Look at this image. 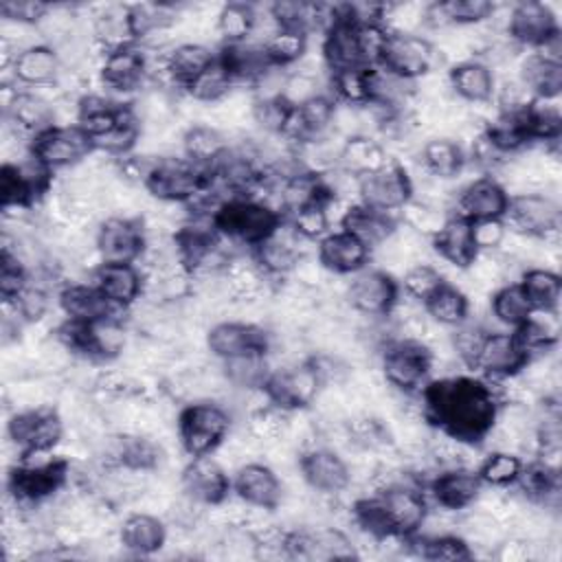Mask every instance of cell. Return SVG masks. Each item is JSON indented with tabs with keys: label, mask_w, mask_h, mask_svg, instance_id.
Listing matches in <instances>:
<instances>
[{
	"label": "cell",
	"mask_w": 562,
	"mask_h": 562,
	"mask_svg": "<svg viewBox=\"0 0 562 562\" xmlns=\"http://www.w3.org/2000/svg\"><path fill=\"white\" fill-rule=\"evenodd\" d=\"M419 400L424 419L465 446L487 439L501 408L494 386L470 375L430 380L422 386Z\"/></svg>",
	"instance_id": "6da1fadb"
},
{
	"label": "cell",
	"mask_w": 562,
	"mask_h": 562,
	"mask_svg": "<svg viewBox=\"0 0 562 562\" xmlns=\"http://www.w3.org/2000/svg\"><path fill=\"white\" fill-rule=\"evenodd\" d=\"M283 224V215L257 198H231L213 213V226L220 237L239 246H259Z\"/></svg>",
	"instance_id": "7a4b0ae2"
},
{
	"label": "cell",
	"mask_w": 562,
	"mask_h": 562,
	"mask_svg": "<svg viewBox=\"0 0 562 562\" xmlns=\"http://www.w3.org/2000/svg\"><path fill=\"white\" fill-rule=\"evenodd\" d=\"M228 411L211 400L187 404L178 415V439L191 459L213 454L228 437Z\"/></svg>",
	"instance_id": "3957f363"
},
{
	"label": "cell",
	"mask_w": 562,
	"mask_h": 562,
	"mask_svg": "<svg viewBox=\"0 0 562 562\" xmlns=\"http://www.w3.org/2000/svg\"><path fill=\"white\" fill-rule=\"evenodd\" d=\"M432 351L417 338H393L382 349V375L386 384L404 395L419 393L428 382Z\"/></svg>",
	"instance_id": "277c9868"
},
{
	"label": "cell",
	"mask_w": 562,
	"mask_h": 562,
	"mask_svg": "<svg viewBox=\"0 0 562 562\" xmlns=\"http://www.w3.org/2000/svg\"><path fill=\"white\" fill-rule=\"evenodd\" d=\"M505 217L518 235L555 246L560 233V204L553 195L527 191L509 198Z\"/></svg>",
	"instance_id": "5b68a950"
},
{
	"label": "cell",
	"mask_w": 562,
	"mask_h": 562,
	"mask_svg": "<svg viewBox=\"0 0 562 562\" xmlns=\"http://www.w3.org/2000/svg\"><path fill=\"white\" fill-rule=\"evenodd\" d=\"M441 59L439 48L419 33H391L386 35L378 66L402 79H419L435 70Z\"/></svg>",
	"instance_id": "8992f818"
},
{
	"label": "cell",
	"mask_w": 562,
	"mask_h": 562,
	"mask_svg": "<svg viewBox=\"0 0 562 562\" xmlns=\"http://www.w3.org/2000/svg\"><path fill=\"white\" fill-rule=\"evenodd\" d=\"M321 389H323L321 378L312 360H303V362L270 371L261 386V393L266 395L268 404L292 413L316 402Z\"/></svg>",
	"instance_id": "52a82bcc"
},
{
	"label": "cell",
	"mask_w": 562,
	"mask_h": 562,
	"mask_svg": "<svg viewBox=\"0 0 562 562\" xmlns=\"http://www.w3.org/2000/svg\"><path fill=\"white\" fill-rule=\"evenodd\" d=\"M70 472V463L64 457H53L44 463H15L9 472V494L15 505H37L57 494Z\"/></svg>",
	"instance_id": "ba28073f"
},
{
	"label": "cell",
	"mask_w": 562,
	"mask_h": 562,
	"mask_svg": "<svg viewBox=\"0 0 562 562\" xmlns=\"http://www.w3.org/2000/svg\"><path fill=\"white\" fill-rule=\"evenodd\" d=\"M145 248L147 235L138 217L112 215L97 228L94 250L101 263H136Z\"/></svg>",
	"instance_id": "9c48e42d"
},
{
	"label": "cell",
	"mask_w": 562,
	"mask_h": 562,
	"mask_svg": "<svg viewBox=\"0 0 562 562\" xmlns=\"http://www.w3.org/2000/svg\"><path fill=\"white\" fill-rule=\"evenodd\" d=\"M31 156L50 173L57 169L75 167L94 151L90 136L77 125H55L31 140Z\"/></svg>",
	"instance_id": "30bf717a"
},
{
	"label": "cell",
	"mask_w": 562,
	"mask_h": 562,
	"mask_svg": "<svg viewBox=\"0 0 562 562\" xmlns=\"http://www.w3.org/2000/svg\"><path fill=\"white\" fill-rule=\"evenodd\" d=\"M413 178L402 165L395 162H389L380 171H373L358 180L360 204L391 215L395 211H402L413 200Z\"/></svg>",
	"instance_id": "8fae6325"
},
{
	"label": "cell",
	"mask_w": 562,
	"mask_h": 562,
	"mask_svg": "<svg viewBox=\"0 0 562 562\" xmlns=\"http://www.w3.org/2000/svg\"><path fill=\"white\" fill-rule=\"evenodd\" d=\"M7 432L20 452L53 450L64 437V424L55 408L31 406L11 415Z\"/></svg>",
	"instance_id": "7c38bea8"
},
{
	"label": "cell",
	"mask_w": 562,
	"mask_h": 562,
	"mask_svg": "<svg viewBox=\"0 0 562 562\" xmlns=\"http://www.w3.org/2000/svg\"><path fill=\"white\" fill-rule=\"evenodd\" d=\"M347 301L364 316H389L400 301V285L384 270H360L347 285Z\"/></svg>",
	"instance_id": "4fadbf2b"
},
{
	"label": "cell",
	"mask_w": 562,
	"mask_h": 562,
	"mask_svg": "<svg viewBox=\"0 0 562 562\" xmlns=\"http://www.w3.org/2000/svg\"><path fill=\"white\" fill-rule=\"evenodd\" d=\"M507 35L516 46H544L553 35L560 33L555 13L544 2H518L507 13Z\"/></svg>",
	"instance_id": "5bb4252c"
},
{
	"label": "cell",
	"mask_w": 562,
	"mask_h": 562,
	"mask_svg": "<svg viewBox=\"0 0 562 562\" xmlns=\"http://www.w3.org/2000/svg\"><path fill=\"white\" fill-rule=\"evenodd\" d=\"M301 479L321 494H340L351 483L345 459L325 446H312L299 454Z\"/></svg>",
	"instance_id": "9a60e30c"
},
{
	"label": "cell",
	"mask_w": 562,
	"mask_h": 562,
	"mask_svg": "<svg viewBox=\"0 0 562 562\" xmlns=\"http://www.w3.org/2000/svg\"><path fill=\"white\" fill-rule=\"evenodd\" d=\"M206 347L215 358L228 360L244 353H268L270 338L263 327L255 323L222 321L211 325L206 334Z\"/></svg>",
	"instance_id": "2e32d148"
},
{
	"label": "cell",
	"mask_w": 562,
	"mask_h": 562,
	"mask_svg": "<svg viewBox=\"0 0 562 562\" xmlns=\"http://www.w3.org/2000/svg\"><path fill=\"white\" fill-rule=\"evenodd\" d=\"M233 490L241 503L263 512L277 509L283 498V487L277 472L270 465L257 461H248L237 468Z\"/></svg>",
	"instance_id": "e0dca14e"
},
{
	"label": "cell",
	"mask_w": 562,
	"mask_h": 562,
	"mask_svg": "<svg viewBox=\"0 0 562 562\" xmlns=\"http://www.w3.org/2000/svg\"><path fill=\"white\" fill-rule=\"evenodd\" d=\"M527 362L529 356L514 334L487 331L474 367L481 369L487 380H509L520 373Z\"/></svg>",
	"instance_id": "ac0fdd59"
},
{
	"label": "cell",
	"mask_w": 562,
	"mask_h": 562,
	"mask_svg": "<svg viewBox=\"0 0 562 562\" xmlns=\"http://www.w3.org/2000/svg\"><path fill=\"white\" fill-rule=\"evenodd\" d=\"M147 75H149V59L136 44L108 50L99 68L101 83L114 92L138 90L147 79Z\"/></svg>",
	"instance_id": "d6986e66"
},
{
	"label": "cell",
	"mask_w": 562,
	"mask_h": 562,
	"mask_svg": "<svg viewBox=\"0 0 562 562\" xmlns=\"http://www.w3.org/2000/svg\"><path fill=\"white\" fill-rule=\"evenodd\" d=\"M428 490L441 509L457 512L479 501L483 481L476 470L468 465H452L435 474L428 483Z\"/></svg>",
	"instance_id": "ffe728a7"
},
{
	"label": "cell",
	"mask_w": 562,
	"mask_h": 562,
	"mask_svg": "<svg viewBox=\"0 0 562 562\" xmlns=\"http://www.w3.org/2000/svg\"><path fill=\"white\" fill-rule=\"evenodd\" d=\"M182 487L187 496L200 505H220L226 501L233 481L226 470L211 454L193 457L191 463L182 470Z\"/></svg>",
	"instance_id": "44dd1931"
},
{
	"label": "cell",
	"mask_w": 562,
	"mask_h": 562,
	"mask_svg": "<svg viewBox=\"0 0 562 562\" xmlns=\"http://www.w3.org/2000/svg\"><path fill=\"white\" fill-rule=\"evenodd\" d=\"M9 68L15 81L33 88L53 86L59 81L64 72L59 53L55 50V46L46 42H37V44L24 46L22 50H15V57Z\"/></svg>",
	"instance_id": "7402d4cb"
},
{
	"label": "cell",
	"mask_w": 562,
	"mask_h": 562,
	"mask_svg": "<svg viewBox=\"0 0 562 562\" xmlns=\"http://www.w3.org/2000/svg\"><path fill=\"white\" fill-rule=\"evenodd\" d=\"M369 257H371V248L364 246L358 237H353L347 231L327 233L323 239H318L316 259L325 268V272L356 274L364 270Z\"/></svg>",
	"instance_id": "603a6c76"
},
{
	"label": "cell",
	"mask_w": 562,
	"mask_h": 562,
	"mask_svg": "<svg viewBox=\"0 0 562 562\" xmlns=\"http://www.w3.org/2000/svg\"><path fill=\"white\" fill-rule=\"evenodd\" d=\"M461 217L476 220H505L509 206L507 189L494 178H476L472 180L457 200Z\"/></svg>",
	"instance_id": "cb8c5ba5"
},
{
	"label": "cell",
	"mask_w": 562,
	"mask_h": 562,
	"mask_svg": "<svg viewBox=\"0 0 562 562\" xmlns=\"http://www.w3.org/2000/svg\"><path fill=\"white\" fill-rule=\"evenodd\" d=\"M215 53L202 42H180L160 57V75L165 81L187 90L211 64Z\"/></svg>",
	"instance_id": "d4e9b609"
},
{
	"label": "cell",
	"mask_w": 562,
	"mask_h": 562,
	"mask_svg": "<svg viewBox=\"0 0 562 562\" xmlns=\"http://www.w3.org/2000/svg\"><path fill=\"white\" fill-rule=\"evenodd\" d=\"M301 241L303 239L292 231L290 224H281L274 235L252 248V259L266 277H285L303 257L299 248Z\"/></svg>",
	"instance_id": "484cf974"
},
{
	"label": "cell",
	"mask_w": 562,
	"mask_h": 562,
	"mask_svg": "<svg viewBox=\"0 0 562 562\" xmlns=\"http://www.w3.org/2000/svg\"><path fill=\"white\" fill-rule=\"evenodd\" d=\"M94 285L114 307H130L140 299L145 277L136 263H99L94 268Z\"/></svg>",
	"instance_id": "4316f807"
},
{
	"label": "cell",
	"mask_w": 562,
	"mask_h": 562,
	"mask_svg": "<svg viewBox=\"0 0 562 562\" xmlns=\"http://www.w3.org/2000/svg\"><path fill=\"white\" fill-rule=\"evenodd\" d=\"M4 114L13 123L15 134L18 132L26 134V136H31V140L37 134L57 125L55 123V116H57L55 105L48 99H44L42 94L29 92V90H20V92L15 90L11 101L4 105Z\"/></svg>",
	"instance_id": "83f0119b"
},
{
	"label": "cell",
	"mask_w": 562,
	"mask_h": 562,
	"mask_svg": "<svg viewBox=\"0 0 562 562\" xmlns=\"http://www.w3.org/2000/svg\"><path fill=\"white\" fill-rule=\"evenodd\" d=\"M435 252L454 268L465 270L479 255L472 239V224L461 215H448L437 235L430 237Z\"/></svg>",
	"instance_id": "f1b7e54d"
},
{
	"label": "cell",
	"mask_w": 562,
	"mask_h": 562,
	"mask_svg": "<svg viewBox=\"0 0 562 562\" xmlns=\"http://www.w3.org/2000/svg\"><path fill=\"white\" fill-rule=\"evenodd\" d=\"M452 92L468 103H490L496 94V81L490 64L481 59H463L452 66L448 75Z\"/></svg>",
	"instance_id": "f546056e"
},
{
	"label": "cell",
	"mask_w": 562,
	"mask_h": 562,
	"mask_svg": "<svg viewBox=\"0 0 562 562\" xmlns=\"http://www.w3.org/2000/svg\"><path fill=\"white\" fill-rule=\"evenodd\" d=\"M340 226L342 231L358 237L364 246L378 248L393 235V231L397 228V220L391 213H382L358 202L342 211Z\"/></svg>",
	"instance_id": "4dcf8cb0"
},
{
	"label": "cell",
	"mask_w": 562,
	"mask_h": 562,
	"mask_svg": "<svg viewBox=\"0 0 562 562\" xmlns=\"http://www.w3.org/2000/svg\"><path fill=\"white\" fill-rule=\"evenodd\" d=\"M59 307L66 318L79 323H97L116 310L97 285L86 283H66L59 290Z\"/></svg>",
	"instance_id": "1f68e13d"
},
{
	"label": "cell",
	"mask_w": 562,
	"mask_h": 562,
	"mask_svg": "<svg viewBox=\"0 0 562 562\" xmlns=\"http://www.w3.org/2000/svg\"><path fill=\"white\" fill-rule=\"evenodd\" d=\"M518 81L533 99H558L562 90V61L531 53L518 66Z\"/></svg>",
	"instance_id": "d6a6232c"
},
{
	"label": "cell",
	"mask_w": 562,
	"mask_h": 562,
	"mask_svg": "<svg viewBox=\"0 0 562 562\" xmlns=\"http://www.w3.org/2000/svg\"><path fill=\"white\" fill-rule=\"evenodd\" d=\"M391 160L386 156V149L369 134H358V136L345 138L340 154H338V167L356 178L380 171Z\"/></svg>",
	"instance_id": "836d02e7"
},
{
	"label": "cell",
	"mask_w": 562,
	"mask_h": 562,
	"mask_svg": "<svg viewBox=\"0 0 562 562\" xmlns=\"http://www.w3.org/2000/svg\"><path fill=\"white\" fill-rule=\"evenodd\" d=\"M119 538L127 551L138 555H149L167 542V527L158 516L147 512H136L123 520Z\"/></svg>",
	"instance_id": "e575fe53"
},
{
	"label": "cell",
	"mask_w": 562,
	"mask_h": 562,
	"mask_svg": "<svg viewBox=\"0 0 562 562\" xmlns=\"http://www.w3.org/2000/svg\"><path fill=\"white\" fill-rule=\"evenodd\" d=\"M92 37L108 53L136 42L130 20V7L110 4L92 18Z\"/></svg>",
	"instance_id": "d590c367"
},
{
	"label": "cell",
	"mask_w": 562,
	"mask_h": 562,
	"mask_svg": "<svg viewBox=\"0 0 562 562\" xmlns=\"http://www.w3.org/2000/svg\"><path fill=\"white\" fill-rule=\"evenodd\" d=\"M419 160L426 173H430L432 178L450 180L461 173L465 165V151L459 140L448 136H437L424 143Z\"/></svg>",
	"instance_id": "8d00e7d4"
},
{
	"label": "cell",
	"mask_w": 562,
	"mask_h": 562,
	"mask_svg": "<svg viewBox=\"0 0 562 562\" xmlns=\"http://www.w3.org/2000/svg\"><path fill=\"white\" fill-rule=\"evenodd\" d=\"M180 143H182L184 156L193 165L204 167V169H209L224 154V149L228 147L222 130H217L215 125H206V123H198V125L187 127Z\"/></svg>",
	"instance_id": "74e56055"
},
{
	"label": "cell",
	"mask_w": 562,
	"mask_h": 562,
	"mask_svg": "<svg viewBox=\"0 0 562 562\" xmlns=\"http://www.w3.org/2000/svg\"><path fill=\"white\" fill-rule=\"evenodd\" d=\"M428 318L443 327L461 325L470 314V299L452 283H441L424 303Z\"/></svg>",
	"instance_id": "f35d334b"
},
{
	"label": "cell",
	"mask_w": 562,
	"mask_h": 562,
	"mask_svg": "<svg viewBox=\"0 0 562 562\" xmlns=\"http://www.w3.org/2000/svg\"><path fill=\"white\" fill-rule=\"evenodd\" d=\"M529 299L533 312H555L560 303V274L549 268H527L520 274L518 283Z\"/></svg>",
	"instance_id": "ab89813d"
},
{
	"label": "cell",
	"mask_w": 562,
	"mask_h": 562,
	"mask_svg": "<svg viewBox=\"0 0 562 562\" xmlns=\"http://www.w3.org/2000/svg\"><path fill=\"white\" fill-rule=\"evenodd\" d=\"M329 86L340 103L353 105V108L369 105L373 99V68L360 66V68L331 72Z\"/></svg>",
	"instance_id": "60d3db41"
},
{
	"label": "cell",
	"mask_w": 562,
	"mask_h": 562,
	"mask_svg": "<svg viewBox=\"0 0 562 562\" xmlns=\"http://www.w3.org/2000/svg\"><path fill=\"white\" fill-rule=\"evenodd\" d=\"M490 312L501 325L516 329L533 314V307L518 283H505L494 290L490 299Z\"/></svg>",
	"instance_id": "b9f144b4"
},
{
	"label": "cell",
	"mask_w": 562,
	"mask_h": 562,
	"mask_svg": "<svg viewBox=\"0 0 562 562\" xmlns=\"http://www.w3.org/2000/svg\"><path fill=\"white\" fill-rule=\"evenodd\" d=\"M222 373L231 386L244 391H261L268 378L266 353H244L228 360H222Z\"/></svg>",
	"instance_id": "7bdbcfd3"
},
{
	"label": "cell",
	"mask_w": 562,
	"mask_h": 562,
	"mask_svg": "<svg viewBox=\"0 0 562 562\" xmlns=\"http://www.w3.org/2000/svg\"><path fill=\"white\" fill-rule=\"evenodd\" d=\"M257 9L246 2H228L220 7L215 18V29L222 35L224 44H241L248 42L255 29Z\"/></svg>",
	"instance_id": "ee69618b"
},
{
	"label": "cell",
	"mask_w": 562,
	"mask_h": 562,
	"mask_svg": "<svg viewBox=\"0 0 562 562\" xmlns=\"http://www.w3.org/2000/svg\"><path fill=\"white\" fill-rule=\"evenodd\" d=\"M307 44H310L307 33L294 31V29H277L261 48L270 66L288 68L307 53Z\"/></svg>",
	"instance_id": "f6af8a7d"
},
{
	"label": "cell",
	"mask_w": 562,
	"mask_h": 562,
	"mask_svg": "<svg viewBox=\"0 0 562 562\" xmlns=\"http://www.w3.org/2000/svg\"><path fill=\"white\" fill-rule=\"evenodd\" d=\"M235 79L231 77L228 68L215 55V61L184 90L198 103H220L224 97L231 94Z\"/></svg>",
	"instance_id": "bcb514c9"
},
{
	"label": "cell",
	"mask_w": 562,
	"mask_h": 562,
	"mask_svg": "<svg viewBox=\"0 0 562 562\" xmlns=\"http://www.w3.org/2000/svg\"><path fill=\"white\" fill-rule=\"evenodd\" d=\"M522 459L512 450H492L476 470L483 485L492 487H507L514 485L522 470Z\"/></svg>",
	"instance_id": "7dc6e473"
},
{
	"label": "cell",
	"mask_w": 562,
	"mask_h": 562,
	"mask_svg": "<svg viewBox=\"0 0 562 562\" xmlns=\"http://www.w3.org/2000/svg\"><path fill=\"white\" fill-rule=\"evenodd\" d=\"M292 110L294 108L283 97H279V99H252L250 119L268 136H283V132L288 127V121L292 116Z\"/></svg>",
	"instance_id": "c3c4849f"
},
{
	"label": "cell",
	"mask_w": 562,
	"mask_h": 562,
	"mask_svg": "<svg viewBox=\"0 0 562 562\" xmlns=\"http://www.w3.org/2000/svg\"><path fill=\"white\" fill-rule=\"evenodd\" d=\"M446 220H448V215L441 211V206L430 200L413 198L402 209V224H406L408 228H413L415 233H419L422 237H428V239L439 233V228L443 226Z\"/></svg>",
	"instance_id": "681fc988"
},
{
	"label": "cell",
	"mask_w": 562,
	"mask_h": 562,
	"mask_svg": "<svg viewBox=\"0 0 562 562\" xmlns=\"http://www.w3.org/2000/svg\"><path fill=\"white\" fill-rule=\"evenodd\" d=\"M446 283L443 274L428 261H417L411 263L402 277V290L408 299H413L415 303H426V299L441 285Z\"/></svg>",
	"instance_id": "f907efd6"
},
{
	"label": "cell",
	"mask_w": 562,
	"mask_h": 562,
	"mask_svg": "<svg viewBox=\"0 0 562 562\" xmlns=\"http://www.w3.org/2000/svg\"><path fill=\"white\" fill-rule=\"evenodd\" d=\"M419 555L426 560H470L474 553L470 542L454 533H432L426 538H417Z\"/></svg>",
	"instance_id": "816d5d0a"
},
{
	"label": "cell",
	"mask_w": 562,
	"mask_h": 562,
	"mask_svg": "<svg viewBox=\"0 0 562 562\" xmlns=\"http://www.w3.org/2000/svg\"><path fill=\"white\" fill-rule=\"evenodd\" d=\"M485 336H487V329L483 325L465 318L461 325L454 327L450 336V349L465 367H474Z\"/></svg>",
	"instance_id": "f5cc1de1"
},
{
	"label": "cell",
	"mask_w": 562,
	"mask_h": 562,
	"mask_svg": "<svg viewBox=\"0 0 562 562\" xmlns=\"http://www.w3.org/2000/svg\"><path fill=\"white\" fill-rule=\"evenodd\" d=\"M290 226L303 241L323 239L329 228L327 204H312L290 213Z\"/></svg>",
	"instance_id": "db71d44e"
},
{
	"label": "cell",
	"mask_w": 562,
	"mask_h": 562,
	"mask_svg": "<svg viewBox=\"0 0 562 562\" xmlns=\"http://www.w3.org/2000/svg\"><path fill=\"white\" fill-rule=\"evenodd\" d=\"M29 270L26 263L13 255L11 250L2 248L0 257V294L4 303H11L18 299V294L29 285Z\"/></svg>",
	"instance_id": "11a10c76"
},
{
	"label": "cell",
	"mask_w": 562,
	"mask_h": 562,
	"mask_svg": "<svg viewBox=\"0 0 562 562\" xmlns=\"http://www.w3.org/2000/svg\"><path fill=\"white\" fill-rule=\"evenodd\" d=\"M13 310V314L26 325V323H37L46 316L48 312V292L40 283H29L15 301L4 303Z\"/></svg>",
	"instance_id": "9f6ffc18"
},
{
	"label": "cell",
	"mask_w": 562,
	"mask_h": 562,
	"mask_svg": "<svg viewBox=\"0 0 562 562\" xmlns=\"http://www.w3.org/2000/svg\"><path fill=\"white\" fill-rule=\"evenodd\" d=\"M450 26H472L492 20L496 7L487 0H450L443 2Z\"/></svg>",
	"instance_id": "6f0895ef"
},
{
	"label": "cell",
	"mask_w": 562,
	"mask_h": 562,
	"mask_svg": "<svg viewBox=\"0 0 562 562\" xmlns=\"http://www.w3.org/2000/svg\"><path fill=\"white\" fill-rule=\"evenodd\" d=\"M48 11H50V4L40 2V0H4V2H0V15L4 22L35 26V29Z\"/></svg>",
	"instance_id": "680465c9"
},
{
	"label": "cell",
	"mask_w": 562,
	"mask_h": 562,
	"mask_svg": "<svg viewBox=\"0 0 562 562\" xmlns=\"http://www.w3.org/2000/svg\"><path fill=\"white\" fill-rule=\"evenodd\" d=\"M470 224H472V239L479 252H492L505 244L507 226L503 220H476Z\"/></svg>",
	"instance_id": "91938a15"
}]
</instances>
